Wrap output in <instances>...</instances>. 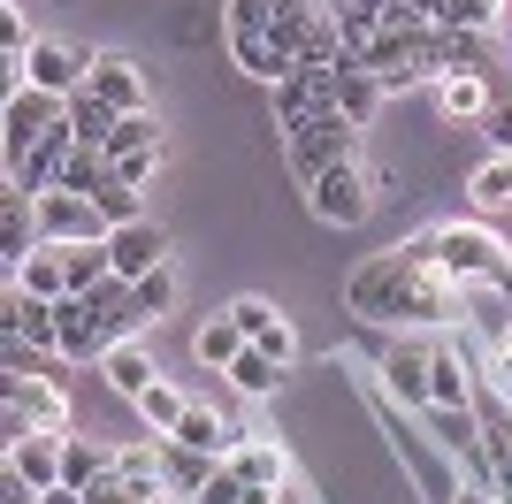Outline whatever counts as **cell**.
Listing matches in <instances>:
<instances>
[{
    "mask_svg": "<svg viewBox=\"0 0 512 504\" xmlns=\"http://www.w3.org/2000/svg\"><path fill=\"white\" fill-rule=\"evenodd\" d=\"M306 207H314L329 230H360L367 214H375V184H367L360 168H329V176L306 184Z\"/></svg>",
    "mask_w": 512,
    "mask_h": 504,
    "instance_id": "obj_5",
    "label": "cell"
},
{
    "mask_svg": "<svg viewBox=\"0 0 512 504\" xmlns=\"http://www.w3.org/2000/svg\"><path fill=\"white\" fill-rule=\"evenodd\" d=\"M436 107H444L451 123L490 115V77H436Z\"/></svg>",
    "mask_w": 512,
    "mask_h": 504,
    "instance_id": "obj_26",
    "label": "cell"
},
{
    "mask_svg": "<svg viewBox=\"0 0 512 504\" xmlns=\"http://www.w3.org/2000/svg\"><path fill=\"white\" fill-rule=\"evenodd\" d=\"M8 413H23L31 428H54V436L69 428V398L54 375H8Z\"/></svg>",
    "mask_w": 512,
    "mask_h": 504,
    "instance_id": "obj_13",
    "label": "cell"
},
{
    "mask_svg": "<svg viewBox=\"0 0 512 504\" xmlns=\"http://www.w3.org/2000/svg\"><path fill=\"white\" fill-rule=\"evenodd\" d=\"M138 413H146V428H153V436H176V420L192 413V398H184V390H176V382L161 375V382L146 390V398H138Z\"/></svg>",
    "mask_w": 512,
    "mask_h": 504,
    "instance_id": "obj_30",
    "label": "cell"
},
{
    "mask_svg": "<svg viewBox=\"0 0 512 504\" xmlns=\"http://www.w3.org/2000/svg\"><path fill=\"white\" fill-rule=\"evenodd\" d=\"M54 123H69V100L62 92H39V84H16L8 92V123H0V153H8V168L23 161V153L39 146Z\"/></svg>",
    "mask_w": 512,
    "mask_h": 504,
    "instance_id": "obj_4",
    "label": "cell"
},
{
    "mask_svg": "<svg viewBox=\"0 0 512 504\" xmlns=\"http://www.w3.org/2000/svg\"><path fill=\"white\" fill-rule=\"evenodd\" d=\"M428 268H413L406 252H375V260H360L352 268V283H344V306L360 321H406V298L413 283H421Z\"/></svg>",
    "mask_w": 512,
    "mask_h": 504,
    "instance_id": "obj_2",
    "label": "cell"
},
{
    "mask_svg": "<svg viewBox=\"0 0 512 504\" xmlns=\"http://www.w3.org/2000/svg\"><path fill=\"white\" fill-rule=\"evenodd\" d=\"M130 298H138V314H146V321H161V314H169V298H176V268L138 275V283H130Z\"/></svg>",
    "mask_w": 512,
    "mask_h": 504,
    "instance_id": "obj_35",
    "label": "cell"
},
{
    "mask_svg": "<svg viewBox=\"0 0 512 504\" xmlns=\"http://www.w3.org/2000/svg\"><path fill=\"white\" fill-rule=\"evenodd\" d=\"M115 466V451H100V443H85V436H62V482L69 489H85L92 474H107Z\"/></svg>",
    "mask_w": 512,
    "mask_h": 504,
    "instance_id": "obj_32",
    "label": "cell"
},
{
    "mask_svg": "<svg viewBox=\"0 0 512 504\" xmlns=\"http://www.w3.org/2000/svg\"><path fill=\"white\" fill-rule=\"evenodd\" d=\"M230 321H237V329H245V336H268V329H276V306H268V298H237V306H230Z\"/></svg>",
    "mask_w": 512,
    "mask_h": 504,
    "instance_id": "obj_38",
    "label": "cell"
},
{
    "mask_svg": "<svg viewBox=\"0 0 512 504\" xmlns=\"http://www.w3.org/2000/svg\"><path fill=\"white\" fill-rule=\"evenodd\" d=\"M153 161H161V146H153V153H123V161H115V184L146 191V184H153Z\"/></svg>",
    "mask_w": 512,
    "mask_h": 504,
    "instance_id": "obj_41",
    "label": "cell"
},
{
    "mask_svg": "<svg viewBox=\"0 0 512 504\" xmlns=\"http://www.w3.org/2000/svg\"><path fill=\"white\" fill-rule=\"evenodd\" d=\"M123 123L107 100H92V92H69V130H77V146H100L107 153V130Z\"/></svg>",
    "mask_w": 512,
    "mask_h": 504,
    "instance_id": "obj_27",
    "label": "cell"
},
{
    "mask_svg": "<svg viewBox=\"0 0 512 504\" xmlns=\"http://www.w3.org/2000/svg\"><path fill=\"white\" fill-rule=\"evenodd\" d=\"M283 161H291L299 184H314L329 168H360V123H352L344 107H321L299 130H283Z\"/></svg>",
    "mask_w": 512,
    "mask_h": 504,
    "instance_id": "obj_1",
    "label": "cell"
},
{
    "mask_svg": "<svg viewBox=\"0 0 512 504\" xmlns=\"http://www.w3.org/2000/svg\"><path fill=\"white\" fill-rule=\"evenodd\" d=\"M16 291H31V298H69V268H62V245H39L31 260H23L16 275H8Z\"/></svg>",
    "mask_w": 512,
    "mask_h": 504,
    "instance_id": "obj_23",
    "label": "cell"
},
{
    "mask_svg": "<svg viewBox=\"0 0 512 504\" xmlns=\"http://www.w3.org/2000/svg\"><path fill=\"white\" fill-rule=\"evenodd\" d=\"M428 405H436V413H459V405H467V359L451 352V344H436V367H428Z\"/></svg>",
    "mask_w": 512,
    "mask_h": 504,
    "instance_id": "obj_25",
    "label": "cell"
},
{
    "mask_svg": "<svg viewBox=\"0 0 512 504\" xmlns=\"http://www.w3.org/2000/svg\"><path fill=\"white\" fill-rule=\"evenodd\" d=\"M176 443H192V451H207V459H230V451H237V443H245V436H237V428H230V420H222V413H207V405H192V413L176 420Z\"/></svg>",
    "mask_w": 512,
    "mask_h": 504,
    "instance_id": "obj_21",
    "label": "cell"
},
{
    "mask_svg": "<svg viewBox=\"0 0 512 504\" xmlns=\"http://www.w3.org/2000/svg\"><path fill=\"white\" fill-rule=\"evenodd\" d=\"M482 459H490V482L512 474V420L505 413H482Z\"/></svg>",
    "mask_w": 512,
    "mask_h": 504,
    "instance_id": "obj_36",
    "label": "cell"
},
{
    "mask_svg": "<svg viewBox=\"0 0 512 504\" xmlns=\"http://www.w3.org/2000/svg\"><path fill=\"white\" fill-rule=\"evenodd\" d=\"M497 382L512 390V329H505V344H497Z\"/></svg>",
    "mask_w": 512,
    "mask_h": 504,
    "instance_id": "obj_46",
    "label": "cell"
},
{
    "mask_svg": "<svg viewBox=\"0 0 512 504\" xmlns=\"http://www.w3.org/2000/svg\"><path fill=\"white\" fill-rule=\"evenodd\" d=\"M39 245H46V237H39V199L8 184V191H0V260H8V275H16Z\"/></svg>",
    "mask_w": 512,
    "mask_h": 504,
    "instance_id": "obj_12",
    "label": "cell"
},
{
    "mask_svg": "<svg viewBox=\"0 0 512 504\" xmlns=\"http://www.w3.org/2000/svg\"><path fill=\"white\" fill-rule=\"evenodd\" d=\"M85 504H130V497H123V474H115V466H107V474H92V482H85Z\"/></svg>",
    "mask_w": 512,
    "mask_h": 504,
    "instance_id": "obj_43",
    "label": "cell"
},
{
    "mask_svg": "<svg viewBox=\"0 0 512 504\" xmlns=\"http://www.w3.org/2000/svg\"><path fill=\"white\" fill-rule=\"evenodd\" d=\"M428 367H436V344H421V336H398L383 352V382L406 405H428Z\"/></svg>",
    "mask_w": 512,
    "mask_h": 504,
    "instance_id": "obj_14",
    "label": "cell"
},
{
    "mask_svg": "<svg viewBox=\"0 0 512 504\" xmlns=\"http://www.w3.org/2000/svg\"><path fill=\"white\" fill-rule=\"evenodd\" d=\"M230 474H237V482H253V489H283V482H291V459H283L276 443H253V436H245L230 451Z\"/></svg>",
    "mask_w": 512,
    "mask_h": 504,
    "instance_id": "obj_20",
    "label": "cell"
},
{
    "mask_svg": "<svg viewBox=\"0 0 512 504\" xmlns=\"http://www.w3.org/2000/svg\"><path fill=\"white\" fill-rule=\"evenodd\" d=\"M245 504H276V489H253V482H245Z\"/></svg>",
    "mask_w": 512,
    "mask_h": 504,
    "instance_id": "obj_49",
    "label": "cell"
},
{
    "mask_svg": "<svg viewBox=\"0 0 512 504\" xmlns=\"http://www.w3.org/2000/svg\"><path fill=\"white\" fill-rule=\"evenodd\" d=\"M85 77H92V54H77V46H62V39H39L31 46V62H23V84H39V92H85Z\"/></svg>",
    "mask_w": 512,
    "mask_h": 504,
    "instance_id": "obj_11",
    "label": "cell"
},
{
    "mask_svg": "<svg viewBox=\"0 0 512 504\" xmlns=\"http://www.w3.org/2000/svg\"><path fill=\"white\" fill-rule=\"evenodd\" d=\"M436 69L444 77H497V31H444Z\"/></svg>",
    "mask_w": 512,
    "mask_h": 504,
    "instance_id": "obj_16",
    "label": "cell"
},
{
    "mask_svg": "<svg viewBox=\"0 0 512 504\" xmlns=\"http://www.w3.org/2000/svg\"><path fill=\"white\" fill-rule=\"evenodd\" d=\"M92 100H107L115 115H146V69L130 54H92V77H85Z\"/></svg>",
    "mask_w": 512,
    "mask_h": 504,
    "instance_id": "obj_10",
    "label": "cell"
},
{
    "mask_svg": "<svg viewBox=\"0 0 512 504\" xmlns=\"http://www.w3.org/2000/svg\"><path fill=\"white\" fill-rule=\"evenodd\" d=\"M192 504H245V482H237V474H230V459H222V466H214V474H207V489H199Z\"/></svg>",
    "mask_w": 512,
    "mask_h": 504,
    "instance_id": "obj_39",
    "label": "cell"
},
{
    "mask_svg": "<svg viewBox=\"0 0 512 504\" xmlns=\"http://www.w3.org/2000/svg\"><path fill=\"white\" fill-rule=\"evenodd\" d=\"M245 344H253V336L237 329L230 314H214L207 329L192 336V352H199V367H222V375H230V367H237V352H245Z\"/></svg>",
    "mask_w": 512,
    "mask_h": 504,
    "instance_id": "obj_24",
    "label": "cell"
},
{
    "mask_svg": "<svg viewBox=\"0 0 512 504\" xmlns=\"http://www.w3.org/2000/svg\"><path fill=\"white\" fill-rule=\"evenodd\" d=\"M321 8H352V0H321Z\"/></svg>",
    "mask_w": 512,
    "mask_h": 504,
    "instance_id": "obj_50",
    "label": "cell"
},
{
    "mask_svg": "<svg viewBox=\"0 0 512 504\" xmlns=\"http://www.w3.org/2000/svg\"><path fill=\"white\" fill-rule=\"evenodd\" d=\"M321 107H337V62H299L276 84V130H299Z\"/></svg>",
    "mask_w": 512,
    "mask_h": 504,
    "instance_id": "obj_7",
    "label": "cell"
},
{
    "mask_svg": "<svg viewBox=\"0 0 512 504\" xmlns=\"http://www.w3.org/2000/svg\"><path fill=\"white\" fill-rule=\"evenodd\" d=\"M107 230H115V222L92 207L85 191H46L39 199V237L46 245H100Z\"/></svg>",
    "mask_w": 512,
    "mask_h": 504,
    "instance_id": "obj_6",
    "label": "cell"
},
{
    "mask_svg": "<svg viewBox=\"0 0 512 504\" xmlns=\"http://www.w3.org/2000/svg\"><path fill=\"white\" fill-rule=\"evenodd\" d=\"M436 268L451 283H482V291H512V252L490 222H444V260Z\"/></svg>",
    "mask_w": 512,
    "mask_h": 504,
    "instance_id": "obj_3",
    "label": "cell"
},
{
    "mask_svg": "<svg viewBox=\"0 0 512 504\" xmlns=\"http://www.w3.org/2000/svg\"><path fill=\"white\" fill-rule=\"evenodd\" d=\"M214 466H222V459H207V451H192V443L161 436V474H169V489H176V497H199Z\"/></svg>",
    "mask_w": 512,
    "mask_h": 504,
    "instance_id": "obj_22",
    "label": "cell"
},
{
    "mask_svg": "<svg viewBox=\"0 0 512 504\" xmlns=\"http://www.w3.org/2000/svg\"><path fill=\"white\" fill-rule=\"evenodd\" d=\"M107 260H115L123 283H138V275L169 268V230H161L153 214H138V222H123V230H107Z\"/></svg>",
    "mask_w": 512,
    "mask_h": 504,
    "instance_id": "obj_8",
    "label": "cell"
},
{
    "mask_svg": "<svg viewBox=\"0 0 512 504\" xmlns=\"http://www.w3.org/2000/svg\"><path fill=\"white\" fill-rule=\"evenodd\" d=\"M39 504H85V489H69V482H62V489H46Z\"/></svg>",
    "mask_w": 512,
    "mask_h": 504,
    "instance_id": "obj_47",
    "label": "cell"
},
{
    "mask_svg": "<svg viewBox=\"0 0 512 504\" xmlns=\"http://www.w3.org/2000/svg\"><path fill=\"white\" fill-rule=\"evenodd\" d=\"M62 436H69V428H62ZM62 436H54V428H31L23 443H8V466H16L39 497H46V489H62Z\"/></svg>",
    "mask_w": 512,
    "mask_h": 504,
    "instance_id": "obj_15",
    "label": "cell"
},
{
    "mask_svg": "<svg viewBox=\"0 0 512 504\" xmlns=\"http://www.w3.org/2000/svg\"><path fill=\"white\" fill-rule=\"evenodd\" d=\"M0 336H16V344H39V352H62V314H54V298H31V291H16V283H8Z\"/></svg>",
    "mask_w": 512,
    "mask_h": 504,
    "instance_id": "obj_9",
    "label": "cell"
},
{
    "mask_svg": "<svg viewBox=\"0 0 512 504\" xmlns=\"http://www.w3.org/2000/svg\"><path fill=\"white\" fill-rule=\"evenodd\" d=\"M337 31H344L352 54H367V46L383 39V8H375V0H352V8H337Z\"/></svg>",
    "mask_w": 512,
    "mask_h": 504,
    "instance_id": "obj_34",
    "label": "cell"
},
{
    "mask_svg": "<svg viewBox=\"0 0 512 504\" xmlns=\"http://www.w3.org/2000/svg\"><path fill=\"white\" fill-rule=\"evenodd\" d=\"M474 207H482V214L512 207V153H490V161L474 168Z\"/></svg>",
    "mask_w": 512,
    "mask_h": 504,
    "instance_id": "obj_31",
    "label": "cell"
},
{
    "mask_svg": "<svg viewBox=\"0 0 512 504\" xmlns=\"http://www.w3.org/2000/svg\"><path fill=\"white\" fill-rule=\"evenodd\" d=\"M482 123H490V146H497V153H512V100H505V107H490Z\"/></svg>",
    "mask_w": 512,
    "mask_h": 504,
    "instance_id": "obj_44",
    "label": "cell"
},
{
    "mask_svg": "<svg viewBox=\"0 0 512 504\" xmlns=\"http://www.w3.org/2000/svg\"><path fill=\"white\" fill-rule=\"evenodd\" d=\"M230 54H237V69H245V77H260V84H283L291 69H299L276 39H268V31H230Z\"/></svg>",
    "mask_w": 512,
    "mask_h": 504,
    "instance_id": "obj_18",
    "label": "cell"
},
{
    "mask_svg": "<svg viewBox=\"0 0 512 504\" xmlns=\"http://www.w3.org/2000/svg\"><path fill=\"white\" fill-rule=\"evenodd\" d=\"M337 107H344L360 130L375 123V107H383V77H375L360 54H344V62H337Z\"/></svg>",
    "mask_w": 512,
    "mask_h": 504,
    "instance_id": "obj_17",
    "label": "cell"
},
{
    "mask_svg": "<svg viewBox=\"0 0 512 504\" xmlns=\"http://www.w3.org/2000/svg\"><path fill=\"white\" fill-rule=\"evenodd\" d=\"M505 0H436V31H497Z\"/></svg>",
    "mask_w": 512,
    "mask_h": 504,
    "instance_id": "obj_28",
    "label": "cell"
},
{
    "mask_svg": "<svg viewBox=\"0 0 512 504\" xmlns=\"http://www.w3.org/2000/svg\"><path fill=\"white\" fill-rule=\"evenodd\" d=\"M161 146V123H153V107L146 115H123V123L107 130V161H123V153H153Z\"/></svg>",
    "mask_w": 512,
    "mask_h": 504,
    "instance_id": "obj_33",
    "label": "cell"
},
{
    "mask_svg": "<svg viewBox=\"0 0 512 504\" xmlns=\"http://www.w3.org/2000/svg\"><path fill=\"white\" fill-rule=\"evenodd\" d=\"M253 344H260L268 359H283V367L299 359V336H291V321H276V329H268V336H253Z\"/></svg>",
    "mask_w": 512,
    "mask_h": 504,
    "instance_id": "obj_42",
    "label": "cell"
},
{
    "mask_svg": "<svg viewBox=\"0 0 512 504\" xmlns=\"http://www.w3.org/2000/svg\"><path fill=\"white\" fill-rule=\"evenodd\" d=\"M276 16H321V0H268Z\"/></svg>",
    "mask_w": 512,
    "mask_h": 504,
    "instance_id": "obj_45",
    "label": "cell"
},
{
    "mask_svg": "<svg viewBox=\"0 0 512 504\" xmlns=\"http://www.w3.org/2000/svg\"><path fill=\"white\" fill-rule=\"evenodd\" d=\"M268 23H276V8H268V0H230L222 31H268Z\"/></svg>",
    "mask_w": 512,
    "mask_h": 504,
    "instance_id": "obj_40",
    "label": "cell"
},
{
    "mask_svg": "<svg viewBox=\"0 0 512 504\" xmlns=\"http://www.w3.org/2000/svg\"><path fill=\"white\" fill-rule=\"evenodd\" d=\"M459 504H505V497H497V489H467Z\"/></svg>",
    "mask_w": 512,
    "mask_h": 504,
    "instance_id": "obj_48",
    "label": "cell"
},
{
    "mask_svg": "<svg viewBox=\"0 0 512 504\" xmlns=\"http://www.w3.org/2000/svg\"><path fill=\"white\" fill-rule=\"evenodd\" d=\"M230 382L245 390V398H276V382H283V359H268L260 344H245V352H237V367H230Z\"/></svg>",
    "mask_w": 512,
    "mask_h": 504,
    "instance_id": "obj_29",
    "label": "cell"
},
{
    "mask_svg": "<svg viewBox=\"0 0 512 504\" xmlns=\"http://www.w3.org/2000/svg\"><path fill=\"white\" fill-rule=\"evenodd\" d=\"M100 375H107V390H115V398H130V405H138V398L153 390V382H161V367H153V359L138 352V344H115V352L100 359Z\"/></svg>",
    "mask_w": 512,
    "mask_h": 504,
    "instance_id": "obj_19",
    "label": "cell"
},
{
    "mask_svg": "<svg viewBox=\"0 0 512 504\" xmlns=\"http://www.w3.org/2000/svg\"><path fill=\"white\" fill-rule=\"evenodd\" d=\"M92 207H100L107 222H115V230H123V222H138V214H146V199H138V191H130V184H115V176H107V184L92 191Z\"/></svg>",
    "mask_w": 512,
    "mask_h": 504,
    "instance_id": "obj_37",
    "label": "cell"
},
{
    "mask_svg": "<svg viewBox=\"0 0 512 504\" xmlns=\"http://www.w3.org/2000/svg\"><path fill=\"white\" fill-rule=\"evenodd\" d=\"M375 8H390V0H375Z\"/></svg>",
    "mask_w": 512,
    "mask_h": 504,
    "instance_id": "obj_51",
    "label": "cell"
}]
</instances>
